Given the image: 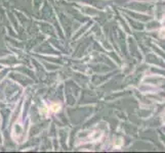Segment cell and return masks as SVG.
<instances>
[{
	"label": "cell",
	"mask_w": 165,
	"mask_h": 153,
	"mask_svg": "<svg viewBox=\"0 0 165 153\" xmlns=\"http://www.w3.org/2000/svg\"><path fill=\"white\" fill-rule=\"evenodd\" d=\"M50 108H51V110L53 112H58L60 109H61V105H60V104H52Z\"/></svg>",
	"instance_id": "6da1fadb"
},
{
	"label": "cell",
	"mask_w": 165,
	"mask_h": 153,
	"mask_svg": "<svg viewBox=\"0 0 165 153\" xmlns=\"http://www.w3.org/2000/svg\"><path fill=\"white\" fill-rule=\"evenodd\" d=\"M160 36H161L162 38H165V28H164V29H162V30L160 31Z\"/></svg>",
	"instance_id": "7a4b0ae2"
},
{
	"label": "cell",
	"mask_w": 165,
	"mask_h": 153,
	"mask_svg": "<svg viewBox=\"0 0 165 153\" xmlns=\"http://www.w3.org/2000/svg\"><path fill=\"white\" fill-rule=\"evenodd\" d=\"M163 122H164V124H165V114L163 115Z\"/></svg>",
	"instance_id": "3957f363"
}]
</instances>
